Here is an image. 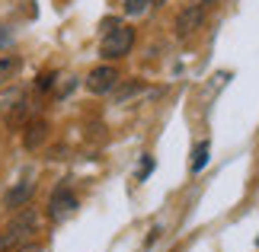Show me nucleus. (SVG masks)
Listing matches in <instances>:
<instances>
[{"label": "nucleus", "mask_w": 259, "mask_h": 252, "mask_svg": "<svg viewBox=\"0 0 259 252\" xmlns=\"http://www.w3.org/2000/svg\"><path fill=\"white\" fill-rule=\"evenodd\" d=\"M38 233V211L35 208H19L16 217L0 230V252H16L19 246L32 243V236Z\"/></svg>", "instance_id": "obj_1"}, {"label": "nucleus", "mask_w": 259, "mask_h": 252, "mask_svg": "<svg viewBox=\"0 0 259 252\" xmlns=\"http://www.w3.org/2000/svg\"><path fill=\"white\" fill-rule=\"evenodd\" d=\"M135 26H125L118 23L115 29H109V32L103 35V45H99V55L106 58V61H122L125 55H132L135 48Z\"/></svg>", "instance_id": "obj_2"}, {"label": "nucleus", "mask_w": 259, "mask_h": 252, "mask_svg": "<svg viewBox=\"0 0 259 252\" xmlns=\"http://www.w3.org/2000/svg\"><path fill=\"white\" fill-rule=\"evenodd\" d=\"M122 83V77H118V67H112V64H99V67H93L87 74V89L93 96H106V93H112V89Z\"/></svg>", "instance_id": "obj_3"}, {"label": "nucleus", "mask_w": 259, "mask_h": 252, "mask_svg": "<svg viewBox=\"0 0 259 252\" xmlns=\"http://www.w3.org/2000/svg\"><path fill=\"white\" fill-rule=\"evenodd\" d=\"M205 13H208V10H205L202 4H189L183 13L176 16V23H173L176 38H189L192 32H198V29L205 26Z\"/></svg>", "instance_id": "obj_4"}, {"label": "nucleus", "mask_w": 259, "mask_h": 252, "mask_svg": "<svg viewBox=\"0 0 259 252\" xmlns=\"http://www.w3.org/2000/svg\"><path fill=\"white\" fill-rule=\"evenodd\" d=\"M77 211V195L67 185H58L52 191V198H48V217L52 220H64V217H71Z\"/></svg>", "instance_id": "obj_5"}, {"label": "nucleus", "mask_w": 259, "mask_h": 252, "mask_svg": "<svg viewBox=\"0 0 259 252\" xmlns=\"http://www.w3.org/2000/svg\"><path fill=\"white\" fill-rule=\"evenodd\" d=\"M32 191H35V182H29V179H26V182H19L16 188H10L7 191V195H4V205L7 208H26L29 205V198H32Z\"/></svg>", "instance_id": "obj_6"}, {"label": "nucleus", "mask_w": 259, "mask_h": 252, "mask_svg": "<svg viewBox=\"0 0 259 252\" xmlns=\"http://www.w3.org/2000/svg\"><path fill=\"white\" fill-rule=\"evenodd\" d=\"M45 137H48V122L35 118V122H29V128H26L23 144H26V150H35V147H42V140H45Z\"/></svg>", "instance_id": "obj_7"}, {"label": "nucleus", "mask_w": 259, "mask_h": 252, "mask_svg": "<svg viewBox=\"0 0 259 252\" xmlns=\"http://www.w3.org/2000/svg\"><path fill=\"white\" fill-rule=\"evenodd\" d=\"M141 89H144V83H141V80H128V83L115 86L112 93H115V103H118V106H125L128 99H132V96H138V93H141Z\"/></svg>", "instance_id": "obj_8"}, {"label": "nucleus", "mask_w": 259, "mask_h": 252, "mask_svg": "<svg viewBox=\"0 0 259 252\" xmlns=\"http://www.w3.org/2000/svg\"><path fill=\"white\" fill-rule=\"evenodd\" d=\"M16 74H19V58L16 55H4V58H0V86L10 83Z\"/></svg>", "instance_id": "obj_9"}, {"label": "nucleus", "mask_w": 259, "mask_h": 252, "mask_svg": "<svg viewBox=\"0 0 259 252\" xmlns=\"http://www.w3.org/2000/svg\"><path fill=\"white\" fill-rule=\"evenodd\" d=\"M208 150H211V144H208V140H202V144L192 150V163H189V169H192V173H202V169H205V163H208Z\"/></svg>", "instance_id": "obj_10"}, {"label": "nucleus", "mask_w": 259, "mask_h": 252, "mask_svg": "<svg viewBox=\"0 0 259 252\" xmlns=\"http://www.w3.org/2000/svg\"><path fill=\"white\" fill-rule=\"evenodd\" d=\"M147 7H151V0H125V13L128 16H141Z\"/></svg>", "instance_id": "obj_11"}, {"label": "nucleus", "mask_w": 259, "mask_h": 252, "mask_svg": "<svg viewBox=\"0 0 259 252\" xmlns=\"http://www.w3.org/2000/svg\"><path fill=\"white\" fill-rule=\"evenodd\" d=\"M52 83H55V74H42V77L35 80V86H38V89H52Z\"/></svg>", "instance_id": "obj_12"}, {"label": "nucleus", "mask_w": 259, "mask_h": 252, "mask_svg": "<svg viewBox=\"0 0 259 252\" xmlns=\"http://www.w3.org/2000/svg\"><path fill=\"white\" fill-rule=\"evenodd\" d=\"M16 252H42V246H38V243H26V246H19Z\"/></svg>", "instance_id": "obj_13"}, {"label": "nucleus", "mask_w": 259, "mask_h": 252, "mask_svg": "<svg viewBox=\"0 0 259 252\" xmlns=\"http://www.w3.org/2000/svg\"><path fill=\"white\" fill-rule=\"evenodd\" d=\"M7 45H10V32H7L4 26H0V48H7Z\"/></svg>", "instance_id": "obj_14"}, {"label": "nucleus", "mask_w": 259, "mask_h": 252, "mask_svg": "<svg viewBox=\"0 0 259 252\" xmlns=\"http://www.w3.org/2000/svg\"><path fill=\"white\" fill-rule=\"evenodd\" d=\"M151 169H154V160H144V166H141V179L151 173Z\"/></svg>", "instance_id": "obj_15"}, {"label": "nucleus", "mask_w": 259, "mask_h": 252, "mask_svg": "<svg viewBox=\"0 0 259 252\" xmlns=\"http://www.w3.org/2000/svg\"><path fill=\"white\" fill-rule=\"evenodd\" d=\"M198 4H202V7H205V10H211V7H214V4H218V0H198Z\"/></svg>", "instance_id": "obj_16"}, {"label": "nucleus", "mask_w": 259, "mask_h": 252, "mask_svg": "<svg viewBox=\"0 0 259 252\" xmlns=\"http://www.w3.org/2000/svg\"><path fill=\"white\" fill-rule=\"evenodd\" d=\"M151 4H166V0H151Z\"/></svg>", "instance_id": "obj_17"}, {"label": "nucleus", "mask_w": 259, "mask_h": 252, "mask_svg": "<svg viewBox=\"0 0 259 252\" xmlns=\"http://www.w3.org/2000/svg\"><path fill=\"white\" fill-rule=\"evenodd\" d=\"M256 246H259V239H256Z\"/></svg>", "instance_id": "obj_18"}]
</instances>
